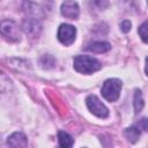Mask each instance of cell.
Wrapping results in <instances>:
<instances>
[{"label": "cell", "mask_w": 148, "mask_h": 148, "mask_svg": "<svg viewBox=\"0 0 148 148\" xmlns=\"http://www.w3.org/2000/svg\"><path fill=\"white\" fill-rule=\"evenodd\" d=\"M73 65L74 68L82 74H91L102 67L99 61L90 56H76L73 60Z\"/></svg>", "instance_id": "cell-1"}, {"label": "cell", "mask_w": 148, "mask_h": 148, "mask_svg": "<svg viewBox=\"0 0 148 148\" xmlns=\"http://www.w3.org/2000/svg\"><path fill=\"white\" fill-rule=\"evenodd\" d=\"M7 143L12 147H25V146H28V140L23 133L16 132V133H13L8 138Z\"/></svg>", "instance_id": "cell-9"}, {"label": "cell", "mask_w": 148, "mask_h": 148, "mask_svg": "<svg viewBox=\"0 0 148 148\" xmlns=\"http://www.w3.org/2000/svg\"><path fill=\"white\" fill-rule=\"evenodd\" d=\"M143 108V98H142V94L141 90L136 89L134 92V110L135 113H139Z\"/></svg>", "instance_id": "cell-13"}, {"label": "cell", "mask_w": 148, "mask_h": 148, "mask_svg": "<svg viewBox=\"0 0 148 148\" xmlns=\"http://www.w3.org/2000/svg\"><path fill=\"white\" fill-rule=\"evenodd\" d=\"M1 34L2 36L10 42H16L20 40V32L16 27V24L13 21L9 20H3L1 22Z\"/></svg>", "instance_id": "cell-4"}, {"label": "cell", "mask_w": 148, "mask_h": 148, "mask_svg": "<svg viewBox=\"0 0 148 148\" xmlns=\"http://www.w3.org/2000/svg\"><path fill=\"white\" fill-rule=\"evenodd\" d=\"M39 62H40L42 67H44V68H52L54 66V64H56V60L51 54H44L40 58Z\"/></svg>", "instance_id": "cell-14"}, {"label": "cell", "mask_w": 148, "mask_h": 148, "mask_svg": "<svg viewBox=\"0 0 148 148\" xmlns=\"http://www.w3.org/2000/svg\"><path fill=\"white\" fill-rule=\"evenodd\" d=\"M91 2L98 9H105L109 6V0H91Z\"/></svg>", "instance_id": "cell-16"}, {"label": "cell", "mask_w": 148, "mask_h": 148, "mask_svg": "<svg viewBox=\"0 0 148 148\" xmlns=\"http://www.w3.org/2000/svg\"><path fill=\"white\" fill-rule=\"evenodd\" d=\"M136 127H139L142 131H148V119L142 118L141 120H139V123L136 124Z\"/></svg>", "instance_id": "cell-17"}, {"label": "cell", "mask_w": 148, "mask_h": 148, "mask_svg": "<svg viewBox=\"0 0 148 148\" xmlns=\"http://www.w3.org/2000/svg\"><path fill=\"white\" fill-rule=\"evenodd\" d=\"M120 90H121V82L118 79H109L104 82L101 92L106 101L114 102L119 98Z\"/></svg>", "instance_id": "cell-2"}, {"label": "cell", "mask_w": 148, "mask_h": 148, "mask_svg": "<svg viewBox=\"0 0 148 148\" xmlns=\"http://www.w3.org/2000/svg\"><path fill=\"white\" fill-rule=\"evenodd\" d=\"M147 3H148V0H147Z\"/></svg>", "instance_id": "cell-20"}, {"label": "cell", "mask_w": 148, "mask_h": 148, "mask_svg": "<svg viewBox=\"0 0 148 148\" xmlns=\"http://www.w3.org/2000/svg\"><path fill=\"white\" fill-rule=\"evenodd\" d=\"M139 36L145 43H148V21H145L138 29Z\"/></svg>", "instance_id": "cell-15"}, {"label": "cell", "mask_w": 148, "mask_h": 148, "mask_svg": "<svg viewBox=\"0 0 148 148\" xmlns=\"http://www.w3.org/2000/svg\"><path fill=\"white\" fill-rule=\"evenodd\" d=\"M23 9L25 12V14L29 16V17H34V18H37V20H42L44 17V13L43 10L40 9L39 6H37L36 3L29 1V0H25L24 3H23Z\"/></svg>", "instance_id": "cell-8"}, {"label": "cell", "mask_w": 148, "mask_h": 148, "mask_svg": "<svg viewBox=\"0 0 148 148\" xmlns=\"http://www.w3.org/2000/svg\"><path fill=\"white\" fill-rule=\"evenodd\" d=\"M145 72H146V74H147V76H148V57L146 58V67H145Z\"/></svg>", "instance_id": "cell-19"}, {"label": "cell", "mask_w": 148, "mask_h": 148, "mask_svg": "<svg viewBox=\"0 0 148 148\" xmlns=\"http://www.w3.org/2000/svg\"><path fill=\"white\" fill-rule=\"evenodd\" d=\"M60 12H61L62 16H65L67 18H71V20L76 18L80 14V9H79L77 3L74 2V1H71V0H67V1L61 3Z\"/></svg>", "instance_id": "cell-6"}, {"label": "cell", "mask_w": 148, "mask_h": 148, "mask_svg": "<svg viewBox=\"0 0 148 148\" xmlns=\"http://www.w3.org/2000/svg\"><path fill=\"white\" fill-rule=\"evenodd\" d=\"M58 141H59V146L60 147H72L73 143H74L73 138L68 133H66L64 131H59L58 132Z\"/></svg>", "instance_id": "cell-12"}, {"label": "cell", "mask_w": 148, "mask_h": 148, "mask_svg": "<svg viewBox=\"0 0 148 148\" xmlns=\"http://www.w3.org/2000/svg\"><path fill=\"white\" fill-rule=\"evenodd\" d=\"M86 49L94 53H104L111 49V45L108 42H92L89 43Z\"/></svg>", "instance_id": "cell-10"}, {"label": "cell", "mask_w": 148, "mask_h": 148, "mask_svg": "<svg viewBox=\"0 0 148 148\" xmlns=\"http://www.w3.org/2000/svg\"><path fill=\"white\" fill-rule=\"evenodd\" d=\"M140 128L139 127H136V126H133V127H128V128H126L125 130V132H124V135H125V138L130 141V142H136L138 141V139L140 138Z\"/></svg>", "instance_id": "cell-11"}, {"label": "cell", "mask_w": 148, "mask_h": 148, "mask_svg": "<svg viewBox=\"0 0 148 148\" xmlns=\"http://www.w3.org/2000/svg\"><path fill=\"white\" fill-rule=\"evenodd\" d=\"M131 22L128 21V20H125V21H123L121 22V24H120V29H121V31L123 32H128L130 30H131Z\"/></svg>", "instance_id": "cell-18"}, {"label": "cell", "mask_w": 148, "mask_h": 148, "mask_svg": "<svg viewBox=\"0 0 148 148\" xmlns=\"http://www.w3.org/2000/svg\"><path fill=\"white\" fill-rule=\"evenodd\" d=\"M76 29L71 24H61L58 30V39L64 45H71L75 40Z\"/></svg>", "instance_id": "cell-5"}, {"label": "cell", "mask_w": 148, "mask_h": 148, "mask_svg": "<svg viewBox=\"0 0 148 148\" xmlns=\"http://www.w3.org/2000/svg\"><path fill=\"white\" fill-rule=\"evenodd\" d=\"M86 103H87V106L90 110V112L94 113L95 116H97L99 118H106L109 116L108 108L95 95H89L86 99Z\"/></svg>", "instance_id": "cell-3"}, {"label": "cell", "mask_w": 148, "mask_h": 148, "mask_svg": "<svg viewBox=\"0 0 148 148\" xmlns=\"http://www.w3.org/2000/svg\"><path fill=\"white\" fill-rule=\"evenodd\" d=\"M23 30L25 31L27 35H30V36H34L36 37L40 29H42V25L39 23V20L37 18H34V17H28L23 21Z\"/></svg>", "instance_id": "cell-7"}]
</instances>
